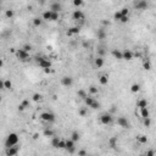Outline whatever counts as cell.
Here are the masks:
<instances>
[{"label": "cell", "mask_w": 156, "mask_h": 156, "mask_svg": "<svg viewBox=\"0 0 156 156\" xmlns=\"http://www.w3.org/2000/svg\"><path fill=\"white\" fill-rule=\"evenodd\" d=\"M83 0H73V5L76 6V7H81V6L83 5Z\"/></svg>", "instance_id": "ab89813d"}, {"label": "cell", "mask_w": 156, "mask_h": 156, "mask_svg": "<svg viewBox=\"0 0 156 156\" xmlns=\"http://www.w3.org/2000/svg\"><path fill=\"white\" fill-rule=\"evenodd\" d=\"M117 141H118L117 137H112L111 139L109 140V144H110V146H111V148H116V146H117Z\"/></svg>", "instance_id": "83f0119b"}, {"label": "cell", "mask_w": 156, "mask_h": 156, "mask_svg": "<svg viewBox=\"0 0 156 156\" xmlns=\"http://www.w3.org/2000/svg\"><path fill=\"white\" fill-rule=\"evenodd\" d=\"M62 9V5L59 3V1H53L50 5V10L51 11H55V12H60Z\"/></svg>", "instance_id": "7c38bea8"}, {"label": "cell", "mask_w": 156, "mask_h": 156, "mask_svg": "<svg viewBox=\"0 0 156 156\" xmlns=\"http://www.w3.org/2000/svg\"><path fill=\"white\" fill-rule=\"evenodd\" d=\"M111 54L115 59H117V60H123V51H121L120 49H113V50L111 51Z\"/></svg>", "instance_id": "9a60e30c"}, {"label": "cell", "mask_w": 156, "mask_h": 156, "mask_svg": "<svg viewBox=\"0 0 156 156\" xmlns=\"http://www.w3.org/2000/svg\"><path fill=\"white\" fill-rule=\"evenodd\" d=\"M117 124L120 127H122V128H127V129L131 127V123H129V121L126 117H118L117 118Z\"/></svg>", "instance_id": "ba28073f"}, {"label": "cell", "mask_w": 156, "mask_h": 156, "mask_svg": "<svg viewBox=\"0 0 156 156\" xmlns=\"http://www.w3.org/2000/svg\"><path fill=\"white\" fill-rule=\"evenodd\" d=\"M94 65H95V67H96V68H101V67L104 66V59H102L101 56H98V57L95 59Z\"/></svg>", "instance_id": "e0dca14e"}, {"label": "cell", "mask_w": 156, "mask_h": 156, "mask_svg": "<svg viewBox=\"0 0 156 156\" xmlns=\"http://www.w3.org/2000/svg\"><path fill=\"white\" fill-rule=\"evenodd\" d=\"M23 50H26V51H28V53H29V51L32 50V45H29V44H26V45H23V48H22Z\"/></svg>", "instance_id": "ee69618b"}, {"label": "cell", "mask_w": 156, "mask_h": 156, "mask_svg": "<svg viewBox=\"0 0 156 156\" xmlns=\"http://www.w3.org/2000/svg\"><path fill=\"white\" fill-rule=\"evenodd\" d=\"M99 107H100V102L95 100L94 102H93V105H92V109H94V110H96V109H99Z\"/></svg>", "instance_id": "7bdbcfd3"}, {"label": "cell", "mask_w": 156, "mask_h": 156, "mask_svg": "<svg viewBox=\"0 0 156 156\" xmlns=\"http://www.w3.org/2000/svg\"><path fill=\"white\" fill-rule=\"evenodd\" d=\"M134 56H135V57H140L141 55H140L139 53H135V54H134Z\"/></svg>", "instance_id": "f907efd6"}, {"label": "cell", "mask_w": 156, "mask_h": 156, "mask_svg": "<svg viewBox=\"0 0 156 156\" xmlns=\"http://www.w3.org/2000/svg\"><path fill=\"white\" fill-rule=\"evenodd\" d=\"M74 140L73 139H66V150L70 152V154H73L74 151H76V146H74Z\"/></svg>", "instance_id": "9c48e42d"}, {"label": "cell", "mask_w": 156, "mask_h": 156, "mask_svg": "<svg viewBox=\"0 0 156 156\" xmlns=\"http://www.w3.org/2000/svg\"><path fill=\"white\" fill-rule=\"evenodd\" d=\"M137 140L139 141L140 144H146V143H148V137H146V135H143V134H140V135L137 137Z\"/></svg>", "instance_id": "7402d4cb"}, {"label": "cell", "mask_w": 156, "mask_h": 156, "mask_svg": "<svg viewBox=\"0 0 156 156\" xmlns=\"http://www.w3.org/2000/svg\"><path fill=\"white\" fill-rule=\"evenodd\" d=\"M100 122L104 124V126H110V124H112V122H113V117L110 115V113H102L100 116Z\"/></svg>", "instance_id": "5b68a950"}, {"label": "cell", "mask_w": 156, "mask_h": 156, "mask_svg": "<svg viewBox=\"0 0 156 156\" xmlns=\"http://www.w3.org/2000/svg\"><path fill=\"white\" fill-rule=\"evenodd\" d=\"M78 155H79V156H84V155H87V151H85V150H81V151H78Z\"/></svg>", "instance_id": "c3c4849f"}, {"label": "cell", "mask_w": 156, "mask_h": 156, "mask_svg": "<svg viewBox=\"0 0 156 156\" xmlns=\"http://www.w3.org/2000/svg\"><path fill=\"white\" fill-rule=\"evenodd\" d=\"M120 11H121V14H122V16H129V10L127 9V7H123V9H121Z\"/></svg>", "instance_id": "60d3db41"}, {"label": "cell", "mask_w": 156, "mask_h": 156, "mask_svg": "<svg viewBox=\"0 0 156 156\" xmlns=\"http://www.w3.org/2000/svg\"><path fill=\"white\" fill-rule=\"evenodd\" d=\"M59 18H60V12L51 11V21H53V22H56V21H59Z\"/></svg>", "instance_id": "484cf974"}, {"label": "cell", "mask_w": 156, "mask_h": 156, "mask_svg": "<svg viewBox=\"0 0 156 156\" xmlns=\"http://www.w3.org/2000/svg\"><path fill=\"white\" fill-rule=\"evenodd\" d=\"M61 84L63 87H66V88H70V87H72L73 84V78L70 77V76H63L61 78Z\"/></svg>", "instance_id": "30bf717a"}, {"label": "cell", "mask_w": 156, "mask_h": 156, "mask_svg": "<svg viewBox=\"0 0 156 156\" xmlns=\"http://www.w3.org/2000/svg\"><path fill=\"white\" fill-rule=\"evenodd\" d=\"M140 116L143 117V118L150 117V112H149V109H148V107H143V109H140Z\"/></svg>", "instance_id": "ffe728a7"}, {"label": "cell", "mask_w": 156, "mask_h": 156, "mask_svg": "<svg viewBox=\"0 0 156 156\" xmlns=\"http://www.w3.org/2000/svg\"><path fill=\"white\" fill-rule=\"evenodd\" d=\"M150 124H151L150 117H146V118H144V126H145V127H150Z\"/></svg>", "instance_id": "b9f144b4"}, {"label": "cell", "mask_w": 156, "mask_h": 156, "mask_svg": "<svg viewBox=\"0 0 156 156\" xmlns=\"http://www.w3.org/2000/svg\"><path fill=\"white\" fill-rule=\"evenodd\" d=\"M4 88L7 90H10L12 88V83L10 79H6V81H4Z\"/></svg>", "instance_id": "d6a6232c"}, {"label": "cell", "mask_w": 156, "mask_h": 156, "mask_svg": "<svg viewBox=\"0 0 156 156\" xmlns=\"http://www.w3.org/2000/svg\"><path fill=\"white\" fill-rule=\"evenodd\" d=\"M43 20L44 21H51V10L43 12Z\"/></svg>", "instance_id": "603a6c76"}, {"label": "cell", "mask_w": 156, "mask_h": 156, "mask_svg": "<svg viewBox=\"0 0 156 156\" xmlns=\"http://www.w3.org/2000/svg\"><path fill=\"white\" fill-rule=\"evenodd\" d=\"M87 107H81V109H79V110H78V115H79V116L81 117H84L85 116V115H87Z\"/></svg>", "instance_id": "d590c367"}, {"label": "cell", "mask_w": 156, "mask_h": 156, "mask_svg": "<svg viewBox=\"0 0 156 156\" xmlns=\"http://www.w3.org/2000/svg\"><path fill=\"white\" fill-rule=\"evenodd\" d=\"M32 99H33V101H35V102H38V101H42V99H43V96H42V94H39V93H35V94H33V96H32Z\"/></svg>", "instance_id": "836d02e7"}, {"label": "cell", "mask_w": 156, "mask_h": 156, "mask_svg": "<svg viewBox=\"0 0 156 156\" xmlns=\"http://www.w3.org/2000/svg\"><path fill=\"white\" fill-rule=\"evenodd\" d=\"M18 140H20V138H18V135L16 133H10L5 140V146L6 148H10V146L17 145L18 144Z\"/></svg>", "instance_id": "6da1fadb"}, {"label": "cell", "mask_w": 156, "mask_h": 156, "mask_svg": "<svg viewBox=\"0 0 156 156\" xmlns=\"http://www.w3.org/2000/svg\"><path fill=\"white\" fill-rule=\"evenodd\" d=\"M81 32V28L77 27V26H74V27H71L68 31L66 32V35L67 37H72V35H74V34H78Z\"/></svg>", "instance_id": "4fadbf2b"}, {"label": "cell", "mask_w": 156, "mask_h": 156, "mask_svg": "<svg viewBox=\"0 0 156 156\" xmlns=\"http://www.w3.org/2000/svg\"><path fill=\"white\" fill-rule=\"evenodd\" d=\"M137 107H138V109L148 107V100H146V99H139V100L137 101Z\"/></svg>", "instance_id": "ac0fdd59"}, {"label": "cell", "mask_w": 156, "mask_h": 156, "mask_svg": "<svg viewBox=\"0 0 156 156\" xmlns=\"http://www.w3.org/2000/svg\"><path fill=\"white\" fill-rule=\"evenodd\" d=\"M155 154H156V152L154 150H149V151H146V152H145V155H146V156H154Z\"/></svg>", "instance_id": "bcb514c9"}, {"label": "cell", "mask_w": 156, "mask_h": 156, "mask_svg": "<svg viewBox=\"0 0 156 156\" xmlns=\"http://www.w3.org/2000/svg\"><path fill=\"white\" fill-rule=\"evenodd\" d=\"M15 54H16V57L20 60V61L22 62H26V61H29V53L26 50H23V49H18V50L15 51Z\"/></svg>", "instance_id": "3957f363"}, {"label": "cell", "mask_w": 156, "mask_h": 156, "mask_svg": "<svg viewBox=\"0 0 156 156\" xmlns=\"http://www.w3.org/2000/svg\"><path fill=\"white\" fill-rule=\"evenodd\" d=\"M129 21V16H122V18H121V21L120 22L121 23H127Z\"/></svg>", "instance_id": "f6af8a7d"}, {"label": "cell", "mask_w": 156, "mask_h": 156, "mask_svg": "<svg viewBox=\"0 0 156 156\" xmlns=\"http://www.w3.org/2000/svg\"><path fill=\"white\" fill-rule=\"evenodd\" d=\"M57 149H66V140L60 139V143H59V146Z\"/></svg>", "instance_id": "74e56055"}, {"label": "cell", "mask_w": 156, "mask_h": 156, "mask_svg": "<svg viewBox=\"0 0 156 156\" xmlns=\"http://www.w3.org/2000/svg\"><path fill=\"white\" fill-rule=\"evenodd\" d=\"M35 62L38 63V66L40 68H51V61L50 60H48V59H45V57H42V56H37L35 57Z\"/></svg>", "instance_id": "7a4b0ae2"}, {"label": "cell", "mask_w": 156, "mask_h": 156, "mask_svg": "<svg viewBox=\"0 0 156 156\" xmlns=\"http://www.w3.org/2000/svg\"><path fill=\"white\" fill-rule=\"evenodd\" d=\"M121 18H122V14H121L120 10L113 14V20H116V21H121Z\"/></svg>", "instance_id": "e575fe53"}, {"label": "cell", "mask_w": 156, "mask_h": 156, "mask_svg": "<svg viewBox=\"0 0 156 156\" xmlns=\"http://www.w3.org/2000/svg\"><path fill=\"white\" fill-rule=\"evenodd\" d=\"M5 16L7 17V18H12V17L15 16V12H14V10H6V12H5Z\"/></svg>", "instance_id": "8d00e7d4"}, {"label": "cell", "mask_w": 156, "mask_h": 156, "mask_svg": "<svg viewBox=\"0 0 156 156\" xmlns=\"http://www.w3.org/2000/svg\"><path fill=\"white\" fill-rule=\"evenodd\" d=\"M99 82H100L101 85H107V83H109V76H107V74L100 76V77H99Z\"/></svg>", "instance_id": "d6986e66"}, {"label": "cell", "mask_w": 156, "mask_h": 156, "mask_svg": "<svg viewBox=\"0 0 156 156\" xmlns=\"http://www.w3.org/2000/svg\"><path fill=\"white\" fill-rule=\"evenodd\" d=\"M24 109H26V107H24V106H23L22 104H20V105H18V110H20V111H23Z\"/></svg>", "instance_id": "681fc988"}, {"label": "cell", "mask_w": 156, "mask_h": 156, "mask_svg": "<svg viewBox=\"0 0 156 156\" xmlns=\"http://www.w3.org/2000/svg\"><path fill=\"white\" fill-rule=\"evenodd\" d=\"M40 120H42V121H44V122L53 123V122H55L56 117H55V115H54L53 112H43V113L40 115Z\"/></svg>", "instance_id": "277c9868"}, {"label": "cell", "mask_w": 156, "mask_h": 156, "mask_svg": "<svg viewBox=\"0 0 156 156\" xmlns=\"http://www.w3.org/2000/svg\"><path fill=\"white\" fill-rule=\"evenodd\" d=\"M143 67H144V70H146V71H150V70H151L150 61H145L144 63H143Z\"/></svg>", "instance_id": "f35d334b"}, {"label": "cell", "mask_w": 156, "mask_h": 156, "mask_svg": "<svg viewBox=\"0 0 156 156\" xmlns=\"http://www.w3.org/2000/svg\"><path fill=\"white\" fill-rule=\"evenodd\" d=\"M1 1H4V0H1Z\"/></svg>", "instance_id": "816d5d0a"}, {"label": "cell", "mask_w": 156, "mask_h": 156, "mask_svg": "<svg viewBox=\"0 0 156 156\" xmlns=\"http://www.w3.org/2000/svg\"><path fill=\"white\" fill-rule=\"evenodd\" d=\"M71 139H73L74 141H79V139H81V134L74 131V132H72V134H71Z\"/></svg>", "instance_id": "f1b7e54d"}, {"label": "cell", "mask_w": 156, "mask_h": 156, "mask_svg": "<svg viewBox=\"0 0 156 156\" xmlns=\"http://www.w3.org/2000/svg\"><path fill=\"white\" fill-rule=\"evenodd\" d=\"M77 95H78V98H82V99H85V98H87V96H88V94H87V93H85V92H84L83 89H79L77 92Z\"/></svg>", "instance_id": "4dcf8cb0"}, {"label": "cell", "mask_w": 156, "mask_h": 156, "mask_svg": "<svg viewBox=\"0 0 156 156\" xmlns=\"http://www.w3.org/2000/svg\"><path fill=\"white\" fill-rule=\"evenodd\" d=\"M139 90H140V84L134 83L131 85V92H132V93H138Z\"/></svg>", "instance_id": "d4e9b609"}, {"label": "cell", "mask_w": 156, "mask_h": 156, "mask_svg": "<svg viewBox=\"0 0 156 156\" xmlns=\"http://www.w3.org/2000/svg\"><path fill=\"white\" fill-rule=\"evenodd\" d=\"M148 6H149V4H148L146 0H135V3H134V7H135L137 10H140V11L146 10Z\"/></svg>", "instance_id": "8992f818"}, {"label": "cell", "mask_w": 156, "mask_h": 156, "mask_svg": "<svg viewBox=\"0 0 156 156\" xmlns=\"http://www.w3.org/2000/svg\"><path fill=\"white\" fill-rule=\"evenodd\" d=\"M106 31L104 29V28H100V29H98V32H96V37H98V39H100V40H104V39L106 38Z\"/></svg>", "instance_id": "2e32d148"}, {"label": "cell", "mask_w": 156, "mask_h": 156, "mask_svg": "<svg viewBox=\"0 0 156 156\" xmlns=\"http://www.w3.org/2000/svg\"><path fill=\"white\" fill-rule=\"evenodd\" d=\"M59 143H60V138H59V137H53V139H51V145H53V148L57 149Z\"/></svg>", "instance_id": "cb8c5ba5"}, {"label": "cell", "mask_w": 156, "mask_h": 156, "mask_svg": "<svg viewBox=\"0 0 156 156\" xmlns=\"http://www.w3.org/2000/svg\"><path fill=\"white\" fill-rule=\"evenodd\" d=\"M72 17L74 21H83L84 20V12L82 10H74V12L72 14Z\"/></svg>", "instance_id": "8fae6325"}, {"label": "cell", "mask_w": 156, "mask_h": 156, "mask_svg": "<svg viewBox=\"0 0 156 156\" xmlns=\"http://www.w3.org/2000/svg\"><path fill=\"white\" fill-rule=\"evenodd\" d=\"M21 104H22L24 107H28V106H29V101H28V100H23Z\"/></svg>", "instance_id": "7dc6e473"}, {"label": "cell", "mask_w": 156, "mask_h": 156, "mask_svg": "<svg viewBox=\"0 0 156 156\" xmlns=\"http://www.w3.org/2000/svg\"><path fill=\"white\" fill-rule=\"evenodd\" d=\"M94 101H95V99L93 96H87V98L84 99V102H85V105L88 106V107H92V105H93Z\"/></svg>", "instance_id": "44dd1931"}, {"label": "cell", "mask_w": 156, "mask_h": 156, "mask_svg": "<svg viewBox=\"0 0 156 156\" xmlns=\"http://www.w3.org/2000/svg\"><path fill=\"white\" fill-rule=\"evenodd\" d=\"M33 24L35 27H40L43 24V20L39 18V17H35V18H33Z\"/></svg>", "instance_id": "f546056e"}, {"label": "cell", "mask_w": 156, "mask_h": 156, "mask_svg": "<svg viewBox=\"0 0 156 156\" xmlns=\"http://www.w3.org/2000/svg\"><path fill=\"white\" fill-rule=\"evenodd\" d=\"M20 151V146L17 145H14V146H10V148H6V151L5 154L6 156H16Z\"/></svg>", "instance_id": "52a82bcc"}, {"label": "cell", "mask_w": 156, "mask_h": 156, "mask_svg": "<svg viewBox=\"0 0 156 156\" xmlns=\"http://www.w3.org/2000/svg\"><path fill=\"white\" fill-rule=\"evenodd\" d=\"M89 93L92 95H95V94H98V93H99V89H98V88H96V87H95V85H90L89 87Z\"/></svg>", "instance_id": "1f68e13d"}, {"label": "cell", "mask_w": 156, "mask_h": 156, "mask_svg": "<svg viewBox=\"0 0 156 156\" xmlns=\"http://www.w3.org/2000/svg\"><path fill=\"white\" fill-rule=\"evenodd\" d=\"M45 137H48V138H53V137H55V133H54V131H51V129H45L44 132H43Z\"/></svg>", "instance_id": "4316f807"}, {"label": "cell", "mask_w": 156, "mask_h": 156, "mask_svg": "<svg viewBox=\"0 0 156 156\" xmlns=\"http://www.w3.org/2000/svg\"><path fill=\"white\" fill-rule=\"evenodd\" d=\"M133 57H134V54L131 50H129V49H126V50H123V60L131 61V60H133Z\"/></svg>", "instance_id": "5bb4252c"}]
</instances>
